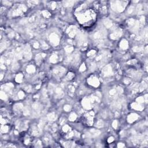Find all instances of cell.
Returning <instances> with one entry per match:
<instances>
[{
  "label": "cell",
  "instance_id": "cell-1",
  "mask_svg": "<svg viewBox=\"0 0 148 148\" xmlns=\"http://www.w3.org/2000/svg\"><path fill=\"white\" fill-rule=\"evenodd\" d=\"M76 10L75 16L78 23L84 28H90L92 27L97 21V12L91 8L85 6L81 7Z\"/></svg>",
  "mask_w": 148,
  "mask_h": 148
}]
</instances>
